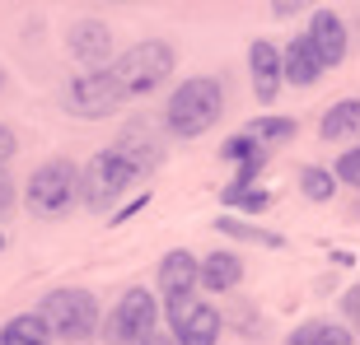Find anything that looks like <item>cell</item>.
<instances>
[{
  "instance_id": "ffe728a7",
  "label": "cell",
  "mask_w": 360,
  "mask_h": 345,
  "mask_svg": "<svg viewBox=\"0 0 360 345\" xmlns=\"http://www.w3.org/2000/svg\"><path fill=\"white\" fill-rule=\"evenodd\" d=\"M295 126L290 117H253L248 121V135H253L257 145H281V140H295Z\"/></svg>"
},
{
  "instance_id": "f546056e",
  "label": "cell",
  "mask_w": 360,
  "mask_h": 345,
  "mask_svg": "<svg viewBox=\"0 0 360 345\" xmlns=\"http://www.w3.org/2000/svg\"><path fill=\"white\" fill-rule=\"evenodd\" d=\"M0 89H5V70H0Z\"/></svg>"
},
{
  "instance_id": "9c48e42d",
  "label": "cell",
  "mask_w": 360,
  "mask_h": 345,
  "mask_svg": "<svg viewBox=\"0 0 360 345\" xmlns=\"http://www.w3.org/2000/svg\"><path fill=\"white\" fill-rule=\"evenodd\" d=\"M201 285V257L178 248L160 262V294L164 299H187V294Z\"/></svg>"
},
{
  "instance_id": "9a60e30c",
  "label": "cell",
  "mask_w": 360,
  "mask_h": 345,
  "mask_svg": "<svg viewBox=\"0 0 360 345\" xmlns=\"http://www.w3.org/2000/svg\"><path fill=\"white\" fill-rule=\"evenodd\" d=\"M174 341L178 345H215V341H220V313H215L211 304H197L174 327Z\"/></svg>"
},
{
  "instance_id": "4316f807",
  "label": "cell",
  "mask_w": 360,
  "mask_h": 345,
  "mask_svg": "<svg viewBox=\"0 0 360 345\" xmlns=\"http://www.w3.org/2000/svg\"><path fill=\"white\" fill-rule=\"evenodd\" d=\"M10 205H14V182L5 177V172H0V215L10 210Z\"/></svg>"
},
{
  "instance_id": "f1b7e54d",
  "label": "cell",
  "mask_w": 360,
  "mask_h": 345,
  "mask_svg": "<svg viewBox=\"0 0 360 345\" xmlns=\"http://www.w3.org/2000/svg\"><path fill=\"white\" fill-rule=\"evenodd\" d=\"M146 345H178V341H174V336H160V332H155V336H150Z\"/></svg>"
},
{
  "instance_id": "83f0119b",
  "label": "cell",
  "mask_w": 360,
  "mask_h": 345,
  "mask_svg": "<svg viewBox=\"0 0 360 345\" xmlns=\"http://www.w3.org/2000/svg\"><path fill=\"white\" fill-rule=\"evenodd\" d=\"M347 313H351V318H356V322H360V285H356V290H351V294H347Z\"/></svg>"
},
{
  "instance_id": "7402d4cb",
  "label": "cell",
  "mask_w": 360,
  "mask_h": 345,
  "mask_svg": "<svg viewBox=\"0 0 360 345\" xmlns=\"http://www.w3.org/2000/svg\"><path fill=\"white\" fill-rule=\"evenodd\" d=\"M300 191H304L309 201H333V191H337V182H333V172L328 168H300Z\"/></svg>"
},
{
  "instance_id": "4fadbf2b",
  "label": "cell",
  "mask_w": 360,
  "mask_h": 345,
  "mask_svg": "<svg viewBox=\"0 0 360 345\" xmlns=\"http://www.w3.org/2000/svg\"><path fill=\"white\" fill-rule=\"evenodd\" d=\"M220 154L239 163V172H234V182H239V187H257V172L267 168V149L257 145L253 135H248V131L229 135L225 145H220Z\"/></svg>"
},
{
  "instance_id": "8fae6325",
  "label": "cell",
  "mask_w": 360,
  "mask_h": 345,
  "mask_svg": "<svg viewBox=\"0 0 360 345\" xmlns=\"http://www.w3.org/2000/svg\"><path fill=\"white\" fill-rule=\"evenodd\" d=\"M248 70H253V89H257V103H271L281 93V80H285V61L271 42H253L248 47Z\"/></svg>"
},
{
  "instance_id": "3957f363",
  "label": "cell",
  "mask_w": 360,
  "mask_h": 345,
  "mask_svg": "<svg viewBox=\"0 0 360 345\" xmlns=\"http://www.w3.org/2000/svg\"><path fill=\"white\" fill-rule=\"evenodd\" d=\"M84 191V172L75 168L70 159H47L33 177H28L24 205L38 219H61V215L75 205V196Z\"/></svg>"
},
{
  "instance_id": "44dd1931",
  "label": "cell",
  "mask_w": 360,
  "mask_h": 345,
  "mask_svg": "<svg viewBox=\"0 0 360 345\" xmlns=\"http://www.w3.org/2000/svg\"><path fill=\"white\" fill-rule=\"evenodd\" d=\"M220 205H239V210L248 215H262L271 205V196L262 191V187H239V182H229L225 191H220Z\"/></svg>"
},
{
  "instance_id": "52a82bcc",
  "label": "cell",
  "mask_w": 360,
  "mask_h": 345,
  "mask_svg": "<svg viewBox=\"0 0 360 345\" xmlns=\"http://www.w3.org/2000/svg\"><path fill=\"white\" fill-rule=\"evenodd\" d=\"M122 103H127V93H122L117 80H112V70H84V75H75L70 89H66V112L70 117H84V121L112 117Z\"/></svg>"
},
{
  "instance_id": "6da1fadb",
  "label": "cell",
  "mask_w": 360,
  "mask_h": 345,
  "mask_svg": "<svg viewBox=\"0 0 360 345\" xmlns=\"http://www.w3.org/2000/svg\"><path fill=\"white\" fill-rule=\"evenodd\" d=\"M220 112H225V84L197 75V80H183L174 89V98L164 107V121H169L174 135L197 140V135H206L215 121H220Z\"/></svg>"
},
{
  "instance_id": "2e32d148",
  "label": "cell",
  "mask_w": 360,
  "mask_h": 345,
  "mask_svg": "<svg viewBox=\"0 0 360 345\" xmlns=\"http://www.w3.org/2000/svg\"><path fill=\"white\" fill-rule=\"evenodd\" d=\"M239 280H243V262L234 252H211L206 262H201V285H206L211 294H229Z\"/></svg>"
},
{
  "instance_id": "ba28073f",
  "label": "cell",
  "mask_w": 360,
  "mask_h": 345,
  "mask_svg": "<svg viewBox=\"0 0 360 345\" xmlns=\"http://www.w3.org/2000/svg\"><path fill=\"white\" fill-rule=\"evenodd\" d=\"M66 47H70V56H75L80 66L98 70V66H108V61H112V28L98 24V19H84V24L70 28ZM108 70H112V66H108Z\"/></svg>"
},
{
  "instance_id": "cb8c5ba5",
  "label": "cell",
  "mask_w": 360,
  "mask_h": 345,
  "mask_svg": "<svg viewBox=\"0 0 360 345\" xmlns=\"http://www.w3.org/2000/svg\"><path fill=\"white\" fill-rule=\"evenodd\" d=\"M14 149H19V140H14V131L0 121V172H5V163L14 159Z\"/></svg>"
},
{
  "instance_id": "277c9868",
  "label": "cell",
  "mask_w": 360,
  "mask_h": 345,
  "mask_svg": "<svg viewBox=\"0 0 360 345\" xmlns=\"http://www.w3.org/2000/svg\"><path fill=\"white\" fill-rule=\"evenodd\" d=\"M38 318L47 322V332L66 345H80L98 332V304H94L89 290H52L42 299Z\"/></svg>"
},
{
  "instance_id": "d6986e66",
  "label": "cell",
  "mask_w": 360,
  "mask_h": 345,
  "mask_svg": "<svg viewBox=\"0 0 360 345\" xmlns=\"http://www.w3.org/2000/svg\"><path fill=\"white\" fill-rule=\"evenodd\" d=\"M215 229H220V234H229V238H239V243H257V248H285V238H281V234H271V229H262V224H243V219H215Z\"/></svg>"
},
{
  "instance_id": "8992f818",
  "label": "cell",
  "mask_w": 360,
  "mask_h": 345,
  "mask_svg": "<svg viewBox=\"0 0 360 345\" xmlns=\"http://www.w3.org/2000/svg\"><path fill=\"white\" fill-rule=\"evenodd\" d=\"M155 322H160L155 294L127 290L117 299V308L108 313V322H103V341L108 345H146L150 336H155Z\"/></svg>"
},
{
  "instance_id": "484cf974",
  "label": "cell",
  "mask_w": 360,
  "mask_h": 345,
  "mask_svg": "<svg viewBox=\"0 0 360 345\" xmlns=\"http://www.w3.org/2000/svg\"><path fill=\"white\" fill-rule=\"evenodd\" d=\"M319 332H323V322H304V327L290 336V345H314V341H319Z\"/></svg>"
},
{
  "instance_id": "7a4b0ae2",
  "label": "cell",
  "mask_w": 360,
  "mask_h": 345,
  "mask_svg": "<svg viewBox=\"0 0 360 345\" xmlns=\"http://www.w3.org/2000/svg\"><path fill=\"white\" fill-rule=\"evenodd\" d=\"M169 75H174V47L160 42V38L136 42V47H127V52L112 61V80L122 84L127 98H146V93H155Z\"/></svg>"
},
{
  "instance_id": "5bb4252c",
  "label": "cell",
  "mask_w": 360,
  "mask_h": 345,
  "mask_svg": "<svg viewBox=\"0 0 360 345\" xmlns=\"http://www.w3.org/2000/svg\"><path fill=\"white\" fill-rule=\"evenodd\" d=\"M281 61H285V80L300 84V89H309V84H319V75L328 66L319 61V52H314V42L309 38H295L285 52H281Z\"/></svg>"
},
{
  "instance_id": "603a6c76",
  "label": "cell",
  "mask_w": 360,
  "mask_h": 345,
  "mask_svg": "<svg viewBox=\"0 0 360 345\" xmlns=\"http://www.w3.org/2000/svg\"><path fill=\"white\" fill-rule=\"evenodd\" d=\"M337 182L360 187V149H347V154L337 159Z\"/></svg>"
},
{
  "instance_id": "7c38bea8",
  "label": "cell",
  "mask_w": 360,
  "mask_h": 345,
  "mask_svg": "<svg viewBox=\"0 0 360 345\" xmlns=\"http://www.w3.org/2000/svg\"><path fill=\"white\" fill-rule=\"evenodd\" d=\"M122 154V159L131 163L136 172H150V168H160V159H164V145L155 140V131H150L146 121H136V126H127V131L117 135V145H112Z\"/></svg>"
},
{
  "instance_id": "ac0fdd59",
  "label": "cell",
  "mask_w": 360,
  "mask_h": 345,
  "mask_svg": "<svg viewBox=\"0 0 360 345\" xmlns=\"http://www.w3.org/2000/svg\"><path fill=\"white\" fill-rule=\"evenodd\" d=\"M0 345H52V332L38 313H19L0 327Z\"/></svg>"
},
{
  "instance_id": "5b68a950",
  "label": "cell",
  "mask_w": 360,
  "mask_h": 345,
  "mask_svg": "<svg viewBox=\"0 0 360 345\" xmlns=\"http://www.w3.org/2000/svg\"><path fill=\"white\" fill-rule=\"evenodd\" d=\"M136 182H141V172L122 159L117 149H98V154L84 163V205H89L94 215H108Z\"/></svg>"
},
{
  "instance_id": "d4e9b609",
  "label": "cell",
  "mask_w": 360,
  "mask_h": 345,
  "mask_svg": "<svg viewBox=\"0 0 360 345\" xmlns=\"http://www.w3.org/2000/svg\"><path fill=\"white\" fill-rule=\"evenodd\" d=\"M314 345H351V332H342V327H328L323 322V332H319V341Z\"/></svg>"
},
{
  "instance_id": "30bf717a",
  "label": "cell",
  "mask_w": 360,
  "mask_h": 345,
  "mask_svg": "<svg viewBox=\"0 0 360 345\" xmlns=\"http://www.w3.org/2000/svg\"><path fill=\"white\" fill-rule=\"evenodd\" d=\"M304 38L314 42V52H319L323 66H342V56H347V24H342L333 10H314Z\"/></svg>"
},
{
  "instance_id": "e0dca14e",
  "label": "cell",
  "mask_w": 360,
  "mask_h": 345,
  "mask_svg": "<svg viewBox=\"0 0 360 345\" xmlns=\"http://www.w3.org/2000/svg\"><path fill=\"white\" fill-rule=\"evenodd\" d=\"M319 135L323 140H351V135H360V98H342V103L328 107L319 121Z\"/></svg>"
}]
</instances>
